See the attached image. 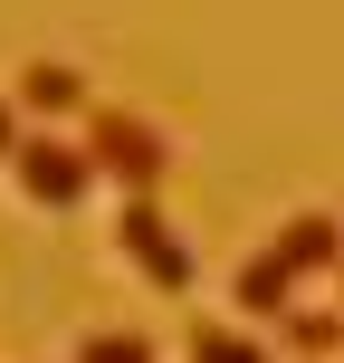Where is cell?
Listing matches in <instances>:
<instances>
[{"label": "cell", "mask_w": 344, "mask_h": 363, "mask_svg": "<svg viewBox=\"0 0 344 363\" xmlns=\"http://www.w3.org/2000/svg\"><path fill=\"white\" fill-rule=\"evenodd\" d=\"M10 182H19V201H38V211H77V201L96 191V163H87V144H67V134H29V144L10 153Z\"/></svg>", "instance_id": "7a4b0ae2"}, {"label": "cell", "mask_w": 344, "mask_h": 363, "mask_svg": "<svg viewBox=\"0 0 344 363\" xmlns=\"http://www.w3.org/2000/svg\"><path fill=\"white\" fill-rule=\"evenodd\" d=\"M335 296H344V268H335Z\"/></svg>", "instance_id": "8fae6325"}, {"label": "cell", "mask_w": 344, "mask_h": 363, "mask_svg": "<svg viewBox=\"0 0 344 363\" xmlns=\"http://www.w3.org/2000/svg\"><path fill=\"white\" fill-rule=\"evenodd\" d=\"M19 144H29V115H19V106H10V96H0V163H10V153H19Z\"/></svg>", "instance_id": "30bf717a"}, {"label": "cell", "mask_w": 344, "mask_h": 363, "mask_svg": "<svg viewBox=\"0 0 344 363\" xmlns=\"http://www.w3.org/2000/svg\"><path fill=\"white\" fill-rule=\"evenodd\" d=\"M192 363H268V335H249V325H201V335H192Z\"/></svg>", "instance_id": "9c48e42d"}, {"label": "cell", "mask_w": 344, "mask_h": 363, "mask_svg": "<svg viewBox=\"0 0 344 363\" xmlns=\"http://www.w3.org/2000/svg\"><path fill=\"white\" fill-rule=\"evenodd\" d=\"M230 296H239V315H268V325H277V315L296 306V277L277 268L268 249H258V258H239V277H230Z\"/></svg>", "instance_id": "8992f818"}, {"label": "cell", "mask_w": 344, "mask_h": 363, "mask_svg": "<svg viewBox=\"0 0 344 363\" xmlns=\"http://www.w3.org/2000/svg\"><path fill=\"white\" fill-rule=\"evenodd\" d=\"M268 258H277L287 277H316V268L335 277V268H344V220H335V211H296L287 230L268 239Z\"/></svg>", "instance_id": "5b68a950"}, {"label": "cell", "mask_w": 344, "mask_h": 363, "mask_svg": "<svg viewBox=\"0 0 344 363\" xmlns=\"http://www.w3.org/2000/svg\"><path fill=\"white\" fill-rule=\"evenodd\" d=\"M115 249H125L153 287H192V239H182V220L163 201H125V211H115Z\"/></svg>", "instance_id": "3957f363"}, {"label": "cell", "mask_w": 344, "mask_h": 363, "mask_svg": "<svg viewBox=\"0 0 344 363\" xmlns=\"http://www.w3.org/2000/svg\"><path fill=\"white\" fill-rule=\"evenodd\" d=\"M277 345H287L296 363L344 354V306H287V315H277Z\"/></svg>", "instance_id": "52a82bcc"}, {"label": "cell", "mask_w": 344, "mask_h": 363, "mask_svg": "<svg viewBox=\"0 0 344 363\" xmlns=\"http://www.w3.org/2000/svg\"><path fill=\"white\" fill-rule=\"evenodd\" d=\"M10 106L29 115V134H38L48 115H87L96 96H87V67H67V57H29V67H19V86H10Z\"/></svg>", "instance_id": "277c9868"}, {"label": "cell", "mask_w": 344, "mask_h": 363, "mask_svg": "<svg viewBox=\"0 0 344 363\" xmlns=\"http://www.w3.org/2000/svg\"><path fill=\"white\" fill-rule=\"evenodd\" d=\"M67 363H153V335H134V325H87Z\"/></svg>", "instance_id": "ba28073f"}, {"label": "cell", "mask_w": 344, "mask_h": 363, "mask_svg": "<svg viewBox=\"0 0 344 363\" xmlns=\"http://www.w3.org/2000/svg\"><path fill=\"white\" fill-rule=\"evenodd\" d=\"M87 163H96V182H115L125 201H153V182L172 172V134L144 125L134 106H87Z\"/></svg>", "instance_id": "6da1fadb"}]
</instances>
